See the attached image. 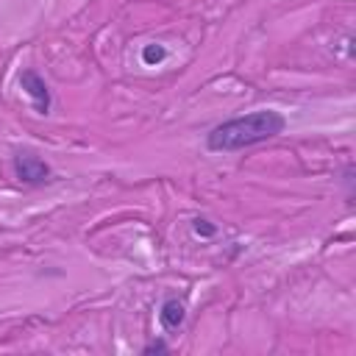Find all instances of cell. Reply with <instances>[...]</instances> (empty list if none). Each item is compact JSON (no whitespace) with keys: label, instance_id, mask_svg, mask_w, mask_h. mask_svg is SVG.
Segmentation results:
<instances>
[{"label":"cell","instance_id":"cell-1","mask_svg":"<svg viewBox=\"0 0 356 356\" xmlns=\"http://www.w3.org/2000/svg\"><path fill=\"white\" fill-rule=\"evenodd\" d=\"M286 120L275 108H256L231 120H222L206 134V147L211 153H236L253 145H261L278 134H284Z\"/></svg>","mask_w":356,"mask_h":356},{"label":"cell","instance_id":"cell-2","mask_svg":"<svg viewBox=\"0 0 356 356\" xmlns=\"http://www.w3.org/2000/svg\"><path fill=\"white\" fill-rule=\"evenodd\" d=\"M11 170H14V178L22 184V186H44L53 181V170L50 164L36 156L33 150H17L11 156Z\"/></svg>","mask_w":356,"mask_h":356},{"label":"cell","instance_id":"cell-3","mask_svg":"<svg viewBox=\"0 0 356 356\" xmlns=\"http://www.w3.org/2000/svg\"><path fill=\"white\" fill-rule=\"evenodd\" d=\"M19 86H22V92L33 100V108H36L39 114H50L53 95H50L47 81H44L36 70H22V72H19Z\"/></svg>","mask_w":356,"mask_h":356},{"label":"cell","instance_id":"cell-4","mask_svg":"<svg viewBox=\"0 0 356 356\" xmlns=\"http://www.w3.org/2000/svg\"><path fill=\"white\" fill-rule=\"evenodd\" d=\"M159 323L167 328V331H178L184 323H186V306L184 300L178 298H167L159 309Z\"/></svg>","mask_w":356,"mask_h":356},{"label":"cell","instance_id":"cell-5","mask_svg":"<svg viewBox=\"0 0 356 356\" xmlns=\"http://www.w3.org/2000/svg\"><path fill=\"white\" fill-rule=\"evenodd\" d=\"M167 58V47L164 44H145L142 47V61L147 64V67H156V64H161Z\"/></svg>","mask_w":356,"mask_h":356},{"label":"cell","instance_id":"cell-6","mask_svg":"<svg viewBox=\"0 0 356 356\" xmlns=\"http://www.w3.org/2000/svg\"><path fill=\"white\" fill-rule=\"evenodd\" d=\"M192 231H195L197 236H203V239L217 236V225H214L211 220H206V217H195V220H192Z\"/></svg>","mask_w":356,"mask_h":356},{"label":"cell","instance_id":"cell-7","mask_svg":"<svg viewBox=\"0 0 356 356\" xmlns=\"http://www.w3.org/2000/svg\"><path fill=\"white\" fill-rule=\"evenodd\" d=\"M342 186H345V200L353 203V164L350 161L342 167Z\"/></svg>","mask_w":356,"mask_h":356},{"label":"cell","instance_id":"cell-8","mask_svg":"<svg viewBox=\"0 0 356 356\" xmlns=\"http://www.w3.org/2000/svg\"><path fill=\"white\" fill-rule=\"evenodd\" d=\"M167 350H170L167 339H150V342H145V345H142V356H153V353H167Z\"/></svg>","mask_w":356,"mask_h":356}]
</instances>
